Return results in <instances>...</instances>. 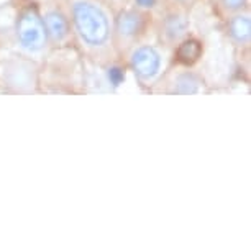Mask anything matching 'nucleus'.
Wrapping results in <instances>:
<instances>
[{
	"mask_svg": "<svg viewBox=\"0 0 251 251\" xmlns=\"http://www.w3.org/2000/svg\"><path fill=\"white\" fill-rule=\"evenodd\" d=\"M220 7L228 13H238V12H245L248 10L250 0H219Z\"/></svg>",
	"mask_w": 251,
	"mask_h": 251,
	"instance_id": "12",
	"label": "nucleus"
},
{
	"mask_svg": "<svg viewBox=\"0 0 251 251\" xmlns=\"http://www.w3.org/2000/svg\"><path fill=\"white\" fill-rule=\"evenodd\" d=\"M43 23L46 28V35H48L50 45H64L69 40L73 28H71L69 15L61 7H48L45 10Z\"/></svg>",
	"mask_w": 251,
	"mask_h": 251,
	"instance_id": "7",
	"label": "nucleus"
},
{
	"mask_svg": "<svg viewBox=\"0 0 251 251\" xmlns=\"http://www.w3.org/2000/svg\"><path fill=\"white\" fill-rule=\"evenodd\" d=\"M69 20L73 33L87 54L105 61L115 53L113 17L99 0H69Z\"/></svg>",
	"mask_w": 251,
	"mask_h": 251,
	"instance_id": "1",
	"label": "nucleus"
},
{
	"mask_svg": "<svg viewBox=\"0 0 251 251\" xmlns=\"http://www.w3.org/2000/svg\"><path fill=\"white\" fill-rule=\"evenodd\" d=\"M148 12L138 8H122L113 17V46L117 51H128L148 30Z\"/></svg>",
	"mask_w": 251,
	"mask_h": 251,
	"instance_id": "3",
	"label": "nucleus"
},
{
	"mask_svg": "<svg viewBox=\"0 0 251 251\" xmlns=\"http://www.w3.org/2000/svg\"><path fill=\"white\" fill-rule=\"evenodd\" d=\"M125 77H126V73H125V68L118 64H108L107 69H105V79L108 82V86L117 89L120 87L123 82H125Z\"/></svg>",
	"mask_w": 251,
	"mask_h": 251,
	"instance_id": "11",
	"label": "nucleus"
},
{
	"mask_svg": "<svg viewBox=\"0 0 251 251\" xmlns=\"http://www.w3.org/2000/svg\"><path fill=\"white\" fill-rule=\"evenodd\" d=\"M226 36L231 45L238 48H248L251 43V17L248 10L230 13L226 20Z\"/></svg>",
	"mask_w": 251,
	"mask_h": 251,
	"instance_id": "8",
	"label": "nucleus"
},
{
	"mask_svg": "<svg viewBox=\"0 0 251 251\" xmlns=\"http://www.w3.org/2000/svg\"><path fill=\"white\" fill-rule=\"evenodd\" d=\"M174 5H179V7H191L196 0H171Z\"/></svg>",
	"mask_w": 251,
	"mask_h": 251,
	"instance_id": "14",
	"label": "nucleus"
},
{
	"mask_svg": "<svg viewBox=\"0 0 251 251\" xmlns=\"http://www.w3.org/2000/svg\"><path fill=\"white\" fill-rule=\"evenodd\" d=\"M0 75H2L3 86L12 89L13 92H35L38 82V68L35 61L26 58H10L3 63Z\"/></svg>",
	"mask_w": 251,
	"mask_h": 251,
	"instance_id": "5",
	"label": "nucleus"
},
{
	"mask_svg": "<svg viewBox=\"0 0 251 251\" xmlns=\"http://www.w3.org/2000/svg\"><path fill=\"white\" fill-rule=\"evenodd\" d=\"M15 43L26 56H40L50 48V40L41 13L33 7H25L18 12L13 25Z\"/></svg>",
	"mask_w": 251,
	"mask_h": 251,
	"instance_id": "2",
	"label": "nucleus"
},
{
	"mask_svg": "<svg viewBox=\"0 0 251 251\" xmlns=\"http://www.w3.org/2000/svg\"><path fill=\"white\" fill-rule=\"evenodd\" d=\"M164 66V56L158 46L136 43L128 50V68L141 84H153L159 79Z\"/></svg>",
	"mask_w": 251,
	"mask_h": 251,
	"instance_id": "4",
	"label": "nucleus"
},
{
	"mask_svg": "<svg viewBox=\"0 0 251 251\" xmlns=\"http://www.w3.org/2000/svg\"><path fill=\"white\" fill-rule=\"evenodd\" d=\"M133 7L150 13L159 7V0H133Z\"/></svg>",
	"mask_w": 251,
	"mask_h": 251,
	"instance_id": "13",
	"label": "nucleus"
},
{
	"mask_svg": "<svg viewBox=\"0 0 251 251\" xmlns=\"http://www.w3.org/2000/svg\"><path fill=\"white\" fill-rule=\"evenodd\" d=\"M203 89V79L194 71H182L174 75L169 94H176V96H194V94H201Z\"/></svg>",
	"mask_w": 251,
	"mask_h": 251,
	"instance_id": "9",
	"label": "nucleus"
},
{
	"mask_svg": "<svg viewBox=\"0 0 251 251\" xmlns=\"http://www.w3.org/2000/svg\"><path fill=\"white\" fill-rule=\"evenodd\" d=\"M174 48H176L177 63H181L182 66H187V68L196 64L203 54L202 41L197 40V38H191V36H186L182 41H179Z\"/></svg>",
	"mask_w": 251,
	"mask_h": 251,
	"instance_id": "10",
	"label": "nucleus"
},
{
	"mask_svg": "<svg viewBox=\"0 0 251 251\" xmlns=\"http://www.w3.org/2000/svg\"><path fill=\"white\" fill-rule=\"evenodd\" d=\"M189 30H191V20L186 10L182 7L169 8L166 10L159 18V38L166 46H176L179 41L189 36Z\"/></svg>",
	"mask_w": 251,
	"mask_h": 251,
	"instance_id": "6",
	"label": "nucleus"
}]
</instances>
